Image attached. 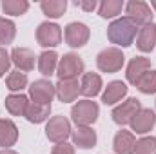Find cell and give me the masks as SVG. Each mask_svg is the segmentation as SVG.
Wrapping results in <instances>:
<instances>
[{"instance_id": "obj_23", "label": "cell", "mask_w": 156, "mask_h": 154, "mask_svg": "<svg viewBox=\"0 0 156 154\" xmlns=\"http://www.w3.org/2000/svg\"><path fill=\"white\" fill-rule=\"evenodd\" d=\"M49 114H51V105H42V103L29 102L24 118L29 123H44V121L49 120Z\"/></svg>"}, {"instance_id": "obj_26", "label": "cell", "mask_w": 156, "mask_h": 154, "mask_svg": "<svg viewBox=\"0 0 156 154\" xmlns=\"http://www.w3.org/2000/svg\"><path fill=\"white\" fill-rule=\"evenodd\" d=\"M29 85V80H27V75L15 69V71H9V75L5 76V87L11 91V94L15 93H22L26 87Z\"/></svg>"}, {"instance_id": "obj_6", "label": "cell", "mask_w": 156, "mask_h": 154, "mask_svg": "<svg viewBox=\"0 0 156 154\" xmlns=\"http://www.w3.org/2000/svg\"><path fill=\"white\" fill-rule=\"evenodd\" d=\"M71 132H73L71 121L62 114L49 118L47 123H45V136L55 145L62 143V142H67V138H71Z\"/></svg>"}, {"instance_id": "obj_34", "label": "cell", "mask_w": 156, "mask_h": 154, "mask_svg": "<svg viewBox=\"0 0 156 154\" xmlns=\"http://www.w3.org/2000/svg\"><path fill=\"white\" fill-rule=\"evenodd\" d=\"M0 154H18V152H16V151H13V149H2Z\"/></svg>"}, {"instance_id": "obj_14", "label": "cell", "mask_w": 156, "mask_h": 154, "mask_svg": "<svg viewBox=\"0 0 156 154\" xmlns=\"http://www.w3.org/2000/svg\"><path fill=\"white\" fill-rule=\"evenodd\" d=\"M71 140H73L75 147L83 149V151H89V149L96 147L98 136H96V131L93 127H76L71 132Z\"/></svg>"}, {"instance_id": "obj_1", "label": "cell", "mask_w": 156, "mask_h": 154, "mask_svg": "<svg viewBox=\"0 0 156 154\" xmlns=\"http://www.w3.org/2000/svg\"><path fill=\"white\" fill-rule=\"evenodd\" d=\"M138 26L127 18V16H120L116 20H113L107 26V40L111 44H115V47H129L134 44V40L138 37Z\"/></svg>"}, {"instance_id": "obj_27", "label": "cell", "mask_w": 156, "mask_h": 154, "mask_svg": "<svg viewBox=\"0 0 156 154\" xmlns=\"http://www.w3.org/2000/svg\"><path fill=\"white\" fill-rule=\"evenodd\" d=\"M0 5H2V11L9 16H22L29 9L27 0H2Z\"/></svg>"}, {"instance_id": "obj_29", "label": "cell", "mask_w": 156, "mask_h": 154, "mask_svg": "<svg viewBox=\"0 0 156 154\" xmlns=\"http://www.w3.org/2000/svg\"><path fill=\"white\" fill-rule=\"evenodd\" d=\"M142 94H154L156 93V71H147V73H144L140 80L136 82V85H134Z\"/></svg>"}, {"instance_id": "obj_15", "label": "cell", "mask_w": 156, "mask_h": 154, "mask_svg": "<svg viewBox=\"0 0 156 154\" xmlns=\"http://www.w3.org/2000/svg\"><path fill=\"white\" fill-rule=\"evenodd\" d=\"M58 62H60L58 53L53 51V49H47V51H44V53L38 54V58H37V67H38L40 75H42L44 78H47V76L56 75Z\"/></svg>"}, {"instance_id": "obj_3", "label": "cell", "mask_w": 156, "mask_h": 154, "mask_svg": "<svg viewBox=\"0 0 156 154\" xmlns=\"http://www.w3.org/2000/svg\"><path fill=\"white\" fill-rule=\"evenodd\" d=\"M83 73H85V64L76 53H66L60 58L56 69L58 80H78V76L82 78Z\"/></svg>"}, {"instance_id": "obj_2", "label": "cell", "mask_w": 156, "mask_h": 154, "mask_svg": "<svg viewBox=\"0 0 156 154\" xmlns=\"http://www.w3.org/2000/svg\"><path fill=\"white\" fill-rule=\"evenodd\" d=\"M100 116V107L93 100H78L71 107V120L76 127H91Z\"/></svg>"}, {"instance_id": "obj_11", "label": "cell", "mask_w": 156, "mask_h": 154, "mask_svg": "<svg viewBox=\"0 0 156 154\" xmlns=\"http://www.w3.org/2000/svg\"><path fill=\"white\" fill-rule=\"evenodd\" d=\"M131 125V132L133 134H147V132H151L153 129H154L156 125V113L153 109H145V107H142L140 111H138V114L133 118V121L129 123Z\"/></svg>"}, {"instance_id": "obj_5", "label": "cell", "mask_w": 156, "mask_h": 154, "mask_svg": "<svg viewBox=\"0 0 156 154\" xmlns=\"http://www.w3.org/2000/svg\"><path fill=\"white\" fill-rule=\"evenodd\" d=\"M35 37H37L38 45L44 47L45 51H47V49H53V47H56V45H60V44H62V38H64L62 27H60L56 22H49V20L38 24Z\"/></svg>"}, {"instance_id": "obj_13", "label": "cell", "mask_w": 156, "mask_h": 154, "mask_svg": "<svg viewBox=\"0 0 156 154\" xmlns=\"http://www.w3.org/2000/svg\"><path fill=\"white\" fill-rule=\"evenodd\" d=\"M127 83L122 80H113L107 83V87L102 93V103L104 105H118L127 96Z\"/></svg>"}, {"instance_id": "obj_24", "label": "cell", "mask_w": 156, "mask_h": 154, "mask_svg": "<svg viewBox=\"0 0 156 154\" xmlns=\"http://www.w3.org/2000/svg\"><path fill=\"white\" fill-rule=\"evenodd\" d=\"M40 9H42V13L47 18L56 20V18L64 16V13L67 9V2L66 0H42L40 2Z\"/></svg>"}, {"instance_id": "obj_22", "label": "cell", "mask_w": 156, "mask_h": 154, "mask_svg": "<svg viewBox=\"0 0 156 154\" xmlns=\"http://www.w3.org/2000/svg\"><path fill=\"white\" fill-rule=\"evenodd\" d=\"M29 102H31V100H29L26 94L15 93V94L5 96L4 105H5V111H7L11 116H26V109H27Z\"/></svg>"}, {"instance_id": "obj_17", "label": "cell", "mask_w": 156, "mask_h": 154, "mask_svg": "<svg viewBox=\"0 0 156 154\" xmlns=\"http://www.w3.org/2000/svg\"><path fill=\"white\" fill-rule=\"evenodd\" d=\"M56 87V98L62 103H71L76 102L80 96V82L78 80H58Z\"/></svg>"}, {"instance_id": "obj_30", "label": "cell", "mask_w": 156, "mask_h": 154, "mask_svg": "<svg viewBox=\"0 0 156 154\" xmlns=\"http://www.w3.org/2000/svg\"><path fill=\"white\" fill-rule=\"evenodd\" d=\"M134 154H156V136H144L136 140Z\"/></svg>"}, {"instance_id": "obj_8", "label": "cell", "mask_w": 156, "mask_h": 154, "mask_svg": "<svg viewBox=\"0 0 156 154\" xmlns=\"http://www.w3.org/2000/svg\"><path fill=\"white\" fill-rule=\"evenodd\" d=\"M27 89H29V100L35 103H42V105H51L53 98L56 96V87L47 78L35 80Z\"/></svg>"}, {"instance_id": "obj_32", "label": "cell", "mask_w": 156, "mask_h": 154, "mask_svg": "<svg viewBox=\"0 0 156 154\" xmlns=\"http://www.w3.org/2000/svg\"><path fill=\"white\" fill-rule=\"evenodd\" d=\"M51 154H75V145L73 143H67V142L56 143L51 149Z\"/></svg>"}, {"instance_id": "obj_25", "label": "cell", "mask_w": 156, "mask_h": 154, "mask_svg": "<svg viewBox=\"0 0 156 154\" xmlns=\"http://www.w3.org/2000/svg\"><path fill=\"white\" fill-rule=\"evenodd\" d=\"M123 7V0H104L98 4V15L105 20H116Z\"/></svg>"}, {"instance_id": "obj_20", "label": "cell", "mask_w": 156, "mask_h": 154, "mask_svg": "<svg viewBox=\"0 0 156 154\" xmlns=\"http://www.w3.org/2000/svg\"><path fill=\"white\" fill-rule=\"evenodd\" d=\"M134 147H136V136L131 131L120 129L115 134V138H113L115 154H134Z\"/></svg>"}, {"instance_id": "obj_31", "label": "cell", "mask_w": 156, "mask_h": 154, "mask_svg": "<svg viewBox=\"0 0 156 154\" xmlns=\"http://www.w3.org/2000/svg\"><path fill=\"white\" fill-rule=\"evenodd\" d=\"M9 67H11V54L7 53L5 47H0V78L5 76V73L9 75Z\"/></svg>"}, {"instance_id": "obj_4", "label": "cell", "mask_w": 156, "mask_h": 154, "mask_svg": "<svg viewBox=\"0 0 156 154\" xmlns=\"http://www.w3.org/2000/svg\"><path fill=\"white\" fill-rule=\"evenodd\" d=\"M125 64V56L122 53V49L118 47H105L98 53L96 56V67L102 71V73H107V75H113L118 73Z\"/></svg>"}, {"instance_id": "obj_28", "label": "cell", "mask_w": 156, "mask_h": 154, "mask_svg": "<svg viewBox=\"0 0 156 154\" xmlns=\"http://www.w3.org/2000/svg\"><path fill=\"white\" fill-rule=\"evenodd\" d=\"M16 37V26L13 20L0 16V47L13 44V40Z\"/></svg>"}, {"instance_id": "obj_12", "label": "cell", "mask_w": 156, "mask_h": 154, "mask_svg": "<svg viewBox=\"0 0 156 154\" xmlns=\"http://www.w3.org/2000/svg\"><path fill=\"white\" fill-rule=\"evenodd\" d=\"M11 64H15V67L22 73H29L35 69V64H37V58L35 53L29 49V47H15L11 53Z\"/></svg>"}, {"instance_id": "obj_9", "label": "cell", "mask_w": 156, "mask_h": 154, "mask_svg": "<svg viewBox=\"0 0 156 154\" xmlns=\"http://www.w3.org/2000/svg\"><path fill=\"white\" fill-rule=\"evenodd\" d=\"M140 109H142V102L138 98H127V100H123L122 103H118L113 109V113H111L113 121L116 125H120V127L129 125L133 121V118L138 114Z\"/></svg>"}, {"instance_id": "obj_19", "label": "cell", "mask_w": 156, "mask_h": 154, "mask_svg": "<svg viewBox=\"0 0 156 154\" xmlns=\"http://www.w3.org/2000/svg\"><path fill=\"white\" fill-rule=\"evenodd\" d=\"M151 71V60L145 58V56H134L131 58V62L127 64V69H125V78L129 83L136 85V82L140 80V76L144 73Z\"/></svg>"}, {"instance_id": "obj_21", "label": "cell", "mask_w": 156, "mask_h": 154, "mask_svg": "<svg viewBox=\"0 0 156 154\" xmlns=\"http://www.w3.org/2000/svg\"><path fill=\"white\" fill-rule=\"evenodd\" d=\"M18 142V127L9 118H0V147L11 149Z\"/></svg>"}, {"instance_id": "obj_18", "label": "cell", "mask_w": 156, "mask_h": 154, "mask_svg": "<svg viewBox=\"0 0 156 154\" xmlns=\"http://www.w3.org/2000/svg\"><path fill=\"white\" fill-rule=\"evenodd\" d=\"M136 47L142 53H151L156 47V24L154 22H149V24H145V26H142L138 29Z\"/></svg>"}, {"instance_id": "obj_7", "label": "cell", "mask_w": 156, "mask_h": 154, "mask_svg": "<svg viewBox=\"0 0 156 154\" xmlns=\"http://www.w3.org/2000/svg\"><path fill=\"white\" fill-rule=\"evenodd\" d=\"M89 38H91V29L83 22H69L64 27V40L73 49L83 47L89 42Z\"/></svg>"}, {"instance_id": "obj_33", "label": "cell", "mask_w": 156, "mask_h": 154, "mask_svg": "<svg viewBox=\"0 0 156 154\" xmlns=\"http://www.w3.org/2000/svg\"><path fill=\"white\" fill-rule=\"evenodd\" d=\"M75 5H78L80 9H83L85 13H93L94 9H98V2L96 0H76Z\"/></svg>"}, {"instance_id": "obj_10", "label": "cell", "mask_w": 156, "mask_h": 154, "mask_svg": "<svg viewBox=\"0 0 156 154\" xmlns=\"http://www.w3.org/2000/svg\"><path fill=\"white\" fill-rule=\"evenodd\" d=\"M125 16L131 18L138 27L153 22V11H151V5L147 2H142V0H131L125 4Z\"/></svg>"}, {"instance_id": "obj_16", "label": "cell", "mask_w": 156, "mask_h": 154, "mask_svg": "<svg viewBox=\"0 0 156 154\" xmlns=\"http://www.w3.org/2000/svg\"><path fill=\"white\" fill-rule=\"evenodd\" d=\"M104 87V82H102V76L98 73H83L82 75V80H80V94H83L87 100L94 98L100 94Z\"/></svg>"}, {"instance_id": "obj_35", "label": "cell", "mask_w": 156, "mask_h": 154, "mask_svg": "<svg viewBox=\"0 0 156 154\" xmlns=\"http://www.w3.org/2000/svg\"><path fill=\"white\" fill-rule=\"evenodd\" d=\"M151 7L156 11V0H151Z\"/></svg>"}]
</instances>
